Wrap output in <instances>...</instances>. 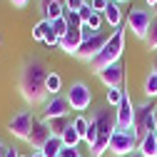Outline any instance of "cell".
I'll use <instances>...</instances> for the list:
<instances>
[{
  "label": "cell",
  "instance_id": "6da1fadb",
  "mask_svg": "<svg viewBox=\"0 0 157 157\" xmlns=\"http://www.w3.org/2000/svg\"><path fill=\"white\" fill-rule=\"evenodd\" d=\"M48 67L43 60L37 57H28L20 67V77H17V87L20 95L28 105H43L48 100V90H45V80H48Z\"/></svg>",
  "mask_w": 157,
  "mask_h": 157
},
{
  "label": "cell",
  "instance_id": "7a4b0ae2",
  "mask_svg": "<svg viewBox=\"0 0 157 157\" xmlns=\"http://www.w3.org/2000/svg\"><path fill=\"white\" fill-rule=\"evenodd\" d=\"M125 35H127V28H117V30L107 37V43L102 45V50L97 52V57L90 63V70H92L95 75L100 72V70H105L107 65L120 63L122 50H125Z\"/></svg>",
  "mask_w": 157,
  "mask_h": 157
},
{
  "label": "cell",
  "instance_id": "3957f363",
  "mask_svg": "<svg viewBox=\"0 0 157 157\" xmlns=\"http://www.w3.org/2000/svg\"><path fill=\"white\" fill-rule=\"evenodd\" d=\"M137 142H140V137H137L135 130L125 132V130H117L115 127V132L110 135V150L107 152L112 157H127V155H132L137 150Z\"/></svg>",
  "mask_w": 157,
  "mask_h": 157
},
{
  "label": "cell",
  "instance_id": "277c9868",
  "mask_svg": "<svg viewBox=\"0 0 157 157\" xmlns=\"http://www.w3.org/2000/svg\"><path fill=\"white\" fill-rule=\"evenodd\" d=\"M152 17L155 13L150 8H130L127 10V30H132L135 37H140V40H145L147 37V30L152 25Z\"/></svg>",
  "mask_w": 157,
  "mask_h": 157
},
{
  "label": "cell",
  "instance_id": "5b68a950",
  "mask_svg": "<svg viewBox=\"0 0 157 157\" xmlns=\"http://www.w3.org/2000/svg\"><path fill=\"white\" fill-rule=\"evenodd\" d=\"M35 112L30 110V107H25V110H20V112H15L10 120H8V132L15 137V140H28V135H30V130H33V125H35Z\"/></svg>",
  "mask_w": 157,
  "mask_h": 157
},
{
  "label": "cell",
  "instance_id": "8992f818",
  "mask_svg": "<svg viewBox=\"0 0 157 157\" xmlns=\"http://www.w3.org/2000/svg\"><path fill=\"white\" fill-rule=\"evenodd\" d=\"M67 102H70V107L77 112V115H82L90 105H92V90L82 82V80H75L70 87H67Z\"/></svg>",
  "mask_w": 157,
  "mask_h": 157
},
{
  "label": "cell",
  "instance_id": "52a82bcc",
  "mask_svg": "<svg viewBox=\"0 0 157 157\" xmlns=\"http://www.w3.org/2000/svg\"><path fill=\"white\" fill-rule=\"evenodd\" d=\"M70 102L67 97L63 95H55V97H48L43 102V112H40V120L43 122H50V120H57V117H70Z\"/></svg>",
  "mask_w": 157,
  "mask_h": 157
},
{
  "label": "cell",
  "instance_id": "ba28073f",
  "mask_svg": "<svg viewBox=\"0 0 157 157\" xmlns=\"http://www.w3.org/2000/svg\"><path fill=\"white\" fill-rule=\"evenodd\" d=\"M135 132L137 137H142L147 132H157L155 130V105L150 102L135 105Z\"/></svg>",
  "mask_w": 157,
  "mask_h": 157
},
{
  "label": "cell",
  "instance_id": "9c48e42d",
  "mask_svg": "<svg viewBox=\"0 0 157 157\" xmlns=\"http://www.w3.org/2000/svg\"><path fill=\"white\" fill-rule=\"evenodd\" d=\"M107 37L110 35H105V33H95V35H90V37H85V43L80 45V50H77V60H82V63H92L95 57H97V52L102 50V45L107 43Z\"/></svg>",
  "mask_w": 157,
  "mask_h": 157
},
{
  "label": "cell",
  "instance_id": "30bf717a",
  "mask_svg": "<svg viewBox=\"0 0 157 157\" xmlns=\"http://www.w3.org/2000/svg\"><path fill=\"white\" fill-rule=\"evenodd\" d=\"M115 110H117V130L132 132L135 130V102H132V97L125 95V100L117 105Z\"/></svg>",
  "mask_w": 157,
  "mask_h": 157
},
{
  "label": "cell",
  "instance_id": "8fae6325",
  "mask_svg": "<svg viewBox=\"0 0 157 157\" xmlns=\"http://www.w3.org/2000/svg\"><path fill=\"white\" fill-rule=\"evenodd\" d=\"M52 137V132H50V127H48V122H43L40 117L35 120V125H33V130H30V135H28V147L33 150V152H40L43 150V145Z\"/></svg>",
  "mask_w": 157,
  "mask_h": 157
},
{
  "label": "cell",
  "instance_id": "7c38bea8",
  "mask_svg": "<svg viewBox=\"0 0 157 157\" xmlns=\"http://www.w3.org/2000/svg\"><path fill=\"white\" fill-rule=\"evenodd\" d=\"M100 82L105 87H125V65L122 63H115V65H107L105 70L97 72Z\"/></svg>",
  "mask_w": 157,
  "mask_h": 157
},
{
  "label": "cell",
  "instance_id": "4fadbf2b",
  "mask_svg": "<svg viewBox=\"0 0 157 157\" xmlns=\"http://www.w3.org/2000/svg\"><path fill=\"white\" fill-rule=\"evenodd\" d=\"M40 13H43V20L52 23L57 17H65L67 8H65V0H40Z\"/></svg>",
  "mask_w": 157,
  "mask_h": 157
},
{
  "label": "cell",
  "instance_id": "5bb4252c",
  "mask_svg": "<svg viewBox=\"0 0 157 157\" xmlns=\"http://www.w3.org/2000/svg\"><path fill=\"white\" fill-rule=\"evenodd\" d=\"M85 43V35L80 28H70L65 33V37L60 40V50H65L67 55H77V50H80V45Z\"/></svg>",
  "mask_w": 157,
  "mask_h": 157
},
{
  "label": "cell",
  "instance_id": "9a60e30c",
  "mask_svg": "<svg viewBox=\"0 0 157 157\" xmlns=\"http://www.w3.org/2000/svg\"><path fill=\"white\" fill-rule=\"evenodd\" d=\"M102 17H105V23L112 28V30H117V28H122V17H125V13H122V8L117 5V3H107V8H105V13H102Z\"/></svg>",
  "mask_w": 157,
  "mask_h": 157
},
{
  "label": "cell",
  "instance_id": "2e32d148",
  "mask_svg": "<svg viewBox=\"0 0 157 157\" xmlns=\"http://www.w3.org/2000/svg\"><path fill=\"white\" fill-rule=\"evenodd\" d=\"M137 152L142 157H157V132H147L137 142Z\"/></svg>",
  "mask_w": 157,
  "mask_h": 157
},
{
  "label": "cell",
  "instance_id": "e0dca14e",
  "mask_svg": "<svg viewBox=\"0 0 157 157\" xmlns=\"http://www.w3.org/2000/svg\"><path fill=\"white\" fill-rule=\"evenodd\" d=\"M45 90H48V97H55V95H60V90H63V77L57 75L55 70H50V72H48Z\"/></svg>",
  "mask_w": 157,
  "mask_h": 157
},
{
  "label": "cell",
  "instance_id": "ac0fdd59",
  "mask_svg": "<svg viewBox=\"0 0 157 157\" xmlns=\"http://www.w3.org/2000/svg\"><path fill=\"white\" fill-rule=\"evenodd\" d=\"M125 87H107L105 90V105L107 107H117L122 100H125Z\"/></svg>",
  "mask_w": 157,
  "mask_h": 157
},
{
  "label": "cell",
  "instance_id": "d6986e66",
  "mask_svg": "<svg viewBox=\"0 0 157 157\" xmlns=\"http://www.w3.org/2000/svg\"><path fill=\"white\" fill-rule=\"evenodd\" d=\"M107 150H110V135L100 132V135H97V140H95V145L90 147V155L92 157H102Z\"/></svg>",
  "mask_w": 157,
  "mask_h": 157
},
{
  "label": "cell",
  "instance_id": "ffe728a7",
  "mask_svg": "<svg viewBox=\"0 0 157 157\" xmlns=\"http://www.w3.org/2000/svg\"><path fill=\"white\" fill-rule=\"evenodd\" d=\"M65 145H63V140H60V137H50V140L43 145V155L45 157H60V150H63Z\"/></svg>",
  "mask_w": 157,
  "mask_h": 157
},
{
  "label": "cell",
  "instance_id": "44dd1931",
  "mask_svg": "<svg viewBox=\"0 0 157 157\" xmlns=\"http://www.w3.org/2000/svg\"><path fill=\"white\" fill-rule=\"evenodd\" d=\"M70 122H72V117H57V120H50V122H48V127H50L52 137H63V132L67 130Z\"/></svg>",
  "mask_w": 157,
  "mask_h": 157
},
{
  "label": "cell",
  "instance_id": "7402d4cb",
  "mask_svg": "<svg viewBox=\"0 0 157 157\" xmlns=\"http://www.w3.org/2000/svg\"><path fill=\"white\" fill-rule=\"evenodd\" d=\"M60 140H63V145H65V147H77V145L82 142V137L77 135V130H75V127H72V122H70V125H67V130L63 132Z\"/></svg>",
  "mask_w": 157,
  "mask_h": 157
},
{
  "label": "cell",
  "instance_id": "603a6c76",
  "mask_svg": "<svg viewBox=\"0 0 157 157\" xmlns=\"http://www.w3.org/2000/svg\"><path fill=\"white\" fill-rule=\"evenodd\" d=\"M72 127H75L77 135L85 140V135H87V130H90V117H87V115H75V117H72Z\"/></svg>",
  "mask_w": 157,
  "mask_h": 157
},
{
  "label": "cell",
  "instance_id": "cb8c5ba5",
  "mask_svg": "<svg viewBox=\"0 0 157 157\" xmlns=\"http://www.w3.org/2000/svg\"><path fill=\"white\" fill-rule=\"evenodd\" d=\"M142 90H145V97H157V75H155L152 70H150V72H147V77H145Z\"/></svg>",
  "mask_w": 157,
  "mask_h": 157
},
{
  "label": "cell",
  "instance_id": "d4e9b609",
  "mask_svg": "<svg viewBox=\"0 0 157 157\" xmlns=\"http://www.w3.org/2000/svg\"><path fill=\"white\" fill-rule=\"evenodd\" d=\"M48 30H50V23L48 20H37L35 25H33V40H45V35H48Z\"/></svg>",
  "mask_w": 157,
  "mask_h": 157
},
{
  "label": "cell",
  "instance_id": "484cf974",
  "mask_svg": "<svg viewBox=\"0 0 157 157\" xmlns=\"http://www.w3.org/2000/svg\"><path fill=\"white\" fill-rule=\"evenodd\" d=\"M50 30H52V33L63 40V37H65V33L70 30V25H67V20H65V17H57V20H52V23H50Z\"/></svg>",
  "mask_w": 157,
  "mask_h": 157
},
{
  "label": "cell",
  "instance_id": "4316f807",
  "mask_svg": "<svg viewBox=\"0 0 157 157\" xmlns=\"http://www.w3.org/2000/svg\"><path fill=\"white\" fill-rule=\"evenodd\" d=\"M145 43H147V48H150V50H157V15L152 17V25H150V30H147Z\"/></svg>",
  "mask_w": 157,
  "mask_h": 157
},
{
  "label": "cell",
  "instance_id": "83f0119b",
  "mask_svg": "<svg viewBox=\"0 0 157 157\" xmlns=\"http://www.w3.org/2000/svg\"><path fill=\"white\" fill-rule=\"evenodd\" d=\"M102 23H105V17H102L100 13H95V15L90 17V23H85V25H90V30H92V33H100V28H102Z\"/></svg>",
  "mask_w": 157,
  "mask_h": 157
},
{
  "label": "cell",
  "instance_id": "f1b7e54d",
  "mask_svg": "<svg viewBox=\"0 0 157 157\" xmlns=\"http://www.w3.org/2000/svg\"><path fill=\"white\" fill-rule=\"evenodd\" d=\"M77 15H80V20H82V25H85V23H90V17H92L95 13H92V8H90V3H85V5L80 8V10H77Z\"/></svg>",
  "mask_w": 157,
  "mask_h": 157
},
{
  "label": "cell",
  "instance_id": "f546056e",
  "mask_svg": "<svg viewBox=\"0 0 157 157\" xmlns=\"http://www.w3.org/2000/svg\"><path fill=\"white\" fill-rule=\"evenodd\" d=\"M87 3H90V8H92V13H105V8H107V3H110V0H87Z\"/></svg>",
  "mask_w": 157,
  "mask_h": 157
},
{
  "label": "cell",
  "instance_id": "4dcf8cb0",
  "mask_svg": "<svg viewBox=\"0 0 157 157\" xmlns=\"http://www.w3.org/2000/svg\"><path fill=\"white\" fill-rule=\"evenodd\" d=\"M65 20L70 28H82V20H80V15L77 13H65Z\"/></svg>",
  "mask_w": 157,
  "mask_h": 157
},
{
  "label": "cell",
  "instance_id": "1f68e13d",
  "mask_svg": "<svg viewBox=\"0 0 157 157\" xmlns=\"http://www.w3.org/2000/svg\"><path fill=\"white\" fill-rule=\"evenodd\" d=\"M85 3H87V0H65V8H67V13H77Z\"/></svg>",
  "mask_w": 157,
  "mask_h": 157
},
{
  "label": "cell",
  "instance_id": "d6a6232c",
  "mask_svg": "<svg viewBox=\"0 0 157 157\" xmlns=\"http://www.w3.org/2000/svg\"><path fill=\"white\" fill-rule=\"evenodd\" d=\"M43 43H45V45H52V48H55V45L60 48V37H57L52 30H48V35H45V40H43Z\"/></svg>",
  "mask_w": 157,
  "mask_h": 157
},
{
  "label": "cell",
  "instance_id": "836d02e7",
  "mask_svg": "<svg viewBox=\"0 0 157 157\" xmlns=\"http://www.w3.org/2000/svg\"><path fill=\"white\" fill-rule=\"evenodd\" d=\"M60 157H80V150H77V147H63Z\"/></svg>",
  "mask_w": 157,
  "mask_h": 157
},
{
  "label": "cell",
  "instance_id": "e575fe53",
  "mask_svg": "<svg viewBox=\"0 0 157 157\" xmlns=\"http://www.w3.org/2000/svg\"><path fill=\"white\" fill-rule=\"evenodd\" d=\"M3 157H20V152H17V147H8Z\"/></svg>",
  "mask_w": 157,
  "mask_h": 157
},
{
  "label": "cell",
  "instance_id": "d590c367",
  "mask_svg": "<svg viewBox=\"0 0 157 157\" xmlns=\"http://www.w3.org/2000/svg\"><path fill=\"white\" fill-rule=\"evenodd\" d=\"M10 3H13L15 8H20V10H23V8H28V3H30V0H10Z\"/></svg>",
  "mask_w": 157,
  "mask_h": 157
},
{
  "label": "cell",
  "instance_id": "8d00e7d4",
  "mask_svg": "<svg viewBox=\"0 0 157 157\" xmlns=\"http://www.w3.org/2000/svg\"><path fill=\"white\" fill-rule=\"evenodd\" d=\"M145 5H147V8H150V10H152V8H155V5H157V0H145Z\"/></svg>",
  "mask_w": 157,
  "mask_h": 157
},
{
  "label": "cell",
  "instance_id": "74e56055",
  "mask_svg": "<svg viewBox=\"0 0 157 157\" xmlns=\"http://www.w3.org/2000/svg\"><path fill=\"white\" fill-rule=\"evenodd\" d=\"M152 72L157 75V55H155V60H152Z\"/></svg>",
  "mask_w": 157,
  "mask_h": 157
},
{
  "label": "cell",
  "instance_id": "f35d334b",
  "mask_svg": "<svg viewBox=\"0 0 157 157\" xmlns=\"http://www.w3.org/2000/svg\"><path fill=\"white\" fill-rule=\"evenodd\" d=\"M5 150H8V145H5V142H0V155H5Z\"/></svg>",
  "mask_w": 157,
  "mask_h": 157
},
{
  "label": "cell",
  "instance_id": "ab89813d",
  "mask_svg": "<svg viewBox=\"0 0 157 157\" xmlns=\"http://www.w3.org/2000/svg\"><path fill=\"white\" fill-rule=\"evenodd\" d=\"M28 157H45L43 152H33V155H28Z\"/></svg>",
  "mask_w": 157,
  "mask_h": 157
},
{
  "label": "cell",
  "instance_id": "60d3db41",
  "mask_svg": "<svg viewBox=\"0 0 157 157\" xmlns=\"http://www.w3.org/2000/svg\"><path fill=\"white\" fill-rule=\"evenodd\" d=\"M127 157H142V155H140V152H137V150H135V152H132V155H127Z\"/></svg>",
  "mask_w": 157,
  "mask_h": 157
},
{
  "label": "cell",
  "instance_id": "b9f144b4",
  "mask_svg": "<svg viewBox=\"0 0 157 157\" xmlns=\"http://www.w3.org/2000/svg\"><path fill=\"white\" fill-rule=\"evenodd\" d=\"M155 130H157V105H155Z\"/></svg>",
  "mask_w": 157,
  "mask_h": 157
},
{
  "label": "cell",
  "instance_id": "7bdbcfd3",
  "mask_svg": "<svg viewBox=\"0 0 157 157\" xmlns=\"http://www.w3.org/2000/svg\"><path fill=\"white\" fill-rule=\"evenodd\" d=\"M112 3H117V5H122V3H127V0H112Z\"/></svg>",
  "mask_w": 157,
  "mask_h": 157
},
{
  "label": "cell",
  "instance_id": "ee69618b",
  "mask_svg": "<svg viewBox=\"0 0 157 157\" xmlns=\"http://www.w3.org/2000/svg\"><path fill=\"white\" fill-rule=\"evenodd\" d=\"M152 13H155V15H157V5H155V8H152Z\"/></svg>",
  "mask_w": 157,
  "mask_h": 157
},
{
  "label": "cell",
  "instance_id": "f6af8a7d",
  "mask_svg": "<svg viewBox=\"0 0 157 157\" xmlns=\"http://www.w3.org/2000/svg\"><path fill=\"white\" fill-rule=\"evenodd\" d=\"M20 157H25V155H20Z\"/></svg>",
  "mask_w": 157,
  "mask_h": 157
}]
</instances>
